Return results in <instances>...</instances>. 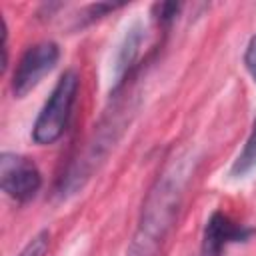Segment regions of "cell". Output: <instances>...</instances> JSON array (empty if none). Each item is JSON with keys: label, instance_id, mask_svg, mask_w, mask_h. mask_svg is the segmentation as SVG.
Wrapping results in <instances>:
<instances>
[{"label": "cell", "instance_id": "1", "mask_svg": "<svg viewBox=\"0 0 256 256\" xmlns=\"http://www.w3.org/2000/svg\"><path fill=\"white\" fill-rule=\"evenodd\" d=\"M188 168L182 160H174L150 188L138 228L132 236L126 256H160L162 246L178 218Z\"/></svg>", "mask_w": 256, "mask_h": 256}, {"label": "cell", "instance_id": "2", "mask_svg": "<svg viewBox=\"0 0 256 256\" xmlns=\"http://www.w3.org/2000/svg\"><path fill=\"white\" fill-rule=\"evenodd\" d=\"M78 86H80V78L76 70H66L58 78L52 94L44 102L32 126V140L36 144H42V146L54 144L64 134L68 120L72 116V106L78 96Z\"/></svg>", "mask_w": 256, "mask_h": 256}, {"label": "cell", "instance_id": "3", "mask_svg": "<svg viewBox=\"0 0 256 256\" xmlns=\"http://www.w3.org/2000/svg\"><path fill=\"white\" fill-rule=\"evenodd\" d=\"M58 58H60V48L52 40H44L26 48L12 74V94L16 98L26 96L56 66Z\"/></svg>", "mask_w": 256, "mask_h": 256}, {"label": "cell", "instance_id": "4", "mask_svg": "<svg viewBox=\"0 0 256 256\" xmlns=\"http://www.w3.org/2000/svg\"><path fill=\"white\" fill-rule=\"evenodd\" d=\"M0 186L12 200L28 202L40 190L42 174L30 158L14 152H4L0 156Z\"/></svg>", "mask_w": 256, "mask_h": 256}, {"label": "cell", "instance_id": "5", "mask_svg": "<svg viewBox=\"0 0 256 256\" xmlns=\"http://www.w3.org/2000/svg\"><path fill=\"white\" fill-rule=\"evenodd\" d=\"M254 234V228L236 224L222 212H214L202 232L200 256H222L224 248L232 242H246Z\"/></svg>", "mask_w": 256, "mask_h": 256}, {"label": "cell", "instance_id": "6", "mask_svg": "<svg viewBox=\"0 0 256 256\" xmlns=\"http://www.w3.org/2000/svg\"><path fill=\"white\" fill-rule=\"evenodd\" d=\"M140 46H142V28L134 26L128 30L126 38H124V44L120 46V52H118V58H116V90L122 86L124 78L130 74L136 58H138V52H140Z\"/></svg>", "mask_w": 256, "mask_h": 256}, {"label": "cell", "instance_id": "7", "mask_svg": "<svg viewBox=\"0 0 256 256\" xmlns=\"http://www.w3.org/2000/svg\"><path fill=\"white\" fill-rule=\"evenodd\" d=\"M254 168H256V118L252 122V130L246 138V144H244L242 152L236 156V160L230 168V174L234 178H242Z\"/></svg>", "mask_w": 256, "mask_h": 256}, {"label": "cell", "instance_id": "8", "mask_svg": "<svg viewBox=\"0 0 256 256\" xmlns=\"http://www.w3.org/2000/svg\"><path fill=\"white\" fill-rule=\"evenodd\" d=\"M50 246V232L48 230H40L36 236H32V240L20 250L18 256H46Z\"/></svg>", "mask_w": 256, "mask_h": 256}, {"label": "cell", "instance_id": "9", "mask_svg": "<svg viewBox=\"0 0 256 256\" xmlns=\"http://www.w3.org/2000/svg\"><path fill=\"white\" fill-rule=\"evenodd\" d=\"M182 10L180 2H158L152 6V14L160 24H170Z\"/></svg>", "mask_w": 256, "mask_h": 256}, {"label": "cell", "instance_id": "10", "mask_svg": "<svg viewBox=\"0 0 256 256\" xmlns=\"http://www.w3.org/2000/svg\"><path fill=\"white\" fill-rule=\"evenodd\" d=\"M118 8H122V4H104V2L90 4V6L82 12V16H80V20H82V22H80L78 26H84V24H88V22H94V20L102 18L104 14L114 12V10H118Z\"/></svg>", "mask_w": 256, "mask_h": 256}, {"label": "cell", "instance_id": "11", "mask_svg": "<svg viewBox=\"0 0 256 256\" xmlns=\"http://www.w3.org/2000/svg\"><path fill=\"white\" fill-rule=\"evenodd\" d=\"M244 66L248 70V74L252 76V80L256 82V34L250 38L246 52H244Z\"/></svg>", "mask_w": 256, "mask_h": 256}, {"label": "cell", "instance_id": "12", "mask_svg": "<svg viewBox=\"0 0 256 256\" xmlns=\"http://www.w3.org/2000/svg\"><path fill=\"white\" fill-rule=\"evenodd\" d=\"M8 66V28L6 20L2 18V70Z\"/></svg>", "mask_w": 256, "mask_h": 256}]
</instances>
